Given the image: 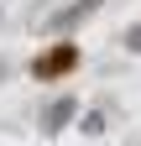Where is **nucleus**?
Segmentation results:
<instances>
[{"instance_id": "1", "label": "nucleus", "mask_w": 141, "mask_h": 146, "mask_svg": "<svg viewBox=\"0 0 141 146\" xmlns=\"http://www.w3.org/2000/svg\"><path fill=\"white\" fill-rule=\"evenodd\" d=\"M73 58H78L73 47H52L47 58H37V78H58L63 68H73Z\"/></svg>"}, {"instance_id": "2", "label": "nucleus", "mask_w": 141, "mask_h": 146, "mask_svg": "<svg viewBox=\"0 0 141 146\" xmlns=\"http://www.w3.org/2000/svg\"><path fill=\"white\" fill-rule=\"evenodd\" d=\"M68 115H73V99H58V104L47 110V120H42V125H47V131H63V125H68Z\"/></svg>"}, {"instance_id": "3", "label": "nucleus", "mask_w": 141, "mask_h": 146, "mask_svg": "<svg viewBox=\"0 0 141 146\" xmlns=\"http://www.w3.org/2000/svg\"><path fill=\"white\" fill-rule=\"evenodd\" d=\"M94 5H99V0H73V5H68V11L58 16V26H73V21H78V16H89Z\"/></svg>"}, {"instance_id": "4", "label": "nucleus", "mask_w": 141, "mask_h": 146, "mask_svg": "<svg viewBox=\"0 0 141 146\" xmlns=\"http://www.w3.org/2000/svg\"><path fill=\"white\" fill-rule=\"evenodd\" d=\"M126 47H131V52H141V26H136V31L126 36Z\"/></svg>"}]
</instances>
